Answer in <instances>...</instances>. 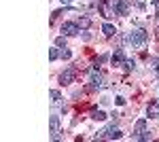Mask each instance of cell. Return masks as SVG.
<instances>
[{"label":"cell","instance_id":"cell-1","mask_svg":"<svg viewBox=\"0 0 159 142\" xmlns=\"http://www.w3.org/2000/svg\"><path fill=\"white\" fill-rule=\"evenodd\" d=\"M125 40H127V43H132V47L140 49V47H144V45L148 43V34L144 32V30H134V32H129V34H127Z\"/></svg>","mask_w":159,"mask_h":142},{"label":"cell","instance_id":"cell-2","mask_svg":"<svg viewBox=\"0 0 159 142\" xmlns=\"http://www.w3.org/2000/svg\"><path fill=\"white\" fill-rule=\"evenodd\" d=\"M110 9L115 15H127L132 9V0H110Z\"/></svg>","mask_w":159,"mask_h":142},{"label":"cell","instance_id":"cell-3","mask_svg":"<svg viewBox=\"0 0 159 142\" xmlns=\"http://www.w3.org/2000/svg\"><path fill=\"white\" fill-rule=\"evenodd\" d=\"M123 136L121 130H117V127H106V130H102L98 134V138H106V140H119Z\"/></svg>","mask_w":159,"mask_h":142},{"label":"cell","instance_id":"cell-4","mask_svg":"<svg viewBox=\"0 0 159 142\" xmlns=\"http://www.w3.org/2000/svg\"><path fill=\"white\" fill-rule=\"evenodd\" d=\"M102 85H104V74H102L98 68H93L91 79H89V87H91V89H100Z\"/></svg>","mask_w":159,"mask_h":142},{"label":"cell","instance_id":"cell-5","mask_svg":"<svg viewBox=\"0 0 159 142\" xmlns=\"http://www.w3.org/2000/svg\"><path fill=\"white\" fill-rule=\"evenodd\" d=\"M79 32H81V28H79V24H76V21H64V24H61V34L76 36Z\"/></svg>","mask_w":159,"mask_h":142},{"label":"cell","instance_id":"cell-6","mask_svg":"<svg viewBox=\"0 0 159 142\" xmlns=\"http://www.w3.org/2000/svg\"><path fill=\"white\" fill-rule=\"evenodd\" d=\"M74 76H76V70H74V68H66V70L60 74V83L61 85H70L74 81Z\"/></svg>","mask_w":159,"mask_h":142},{"label":"cell","instance_id":"cell-7","mask_svg":"<svg viewBox=\"0 0 159 142\" xmlns=\"http://www.w3.org/2000/svg\"><path fill=\"white\" fill-rule=\"evenodd\" d=\"M110 62H112V66H123V62H125V55H123V49H117L112 55H110Z\"/></svg>","mask_w":159,"mask_h":142},{"label":"cell","instance_id":"cell-8","mask_svg":"<svg viewBox=\"0 0 159 142\" xmlns=\"http://www.w3.org/2000/svg\"><path fill=\"white\" fill-rule=\"evenodd\" d=\"M147 115H148V119H159V102H151L148 104Z\"/></svg>","mask_w":159,"mask_h":142},{"label":"cell","instance_id":"cell-9","mask_svg":"<svg viewBox=\"0 0 159 142\" xmlns=\"http://www.w3.org/2000/svg\"><path fill=\"white\" fill-rule=\"evenodd\" d=\"M147 125H148L147 119H138V121H136V125H134V136H136V134H142V131H147Z\"/></svg>","mask_w":159,"mask_h":142},{"label":"cell","instance_id":"cell-10","mask_svg":"<svg viewBox=\"0 0 159 142\" xmlns=\"http://www.w3.org/2000/svg\"><path fill=\"white\" fill-rule=\"evenodd\" d=\"M102 32H104V36H108V38H112V36L117 34V28L112 24H104L102 25Z\"/></svg>","mask_w":159,"mask_h":142},{"label":"cell","instance_id":"cell-11","mask_svg":"<svg viewBox=\"0 0 159 142\" xmlns=\"http://www.w3.org/2000/svg\"><path fill=\"white\" fill-rule=\"evenodd\" d=\"M76 24H79V28H83V30H87V28H89V25H91V19H89V17H87V15H81V17H79V21H76Z\"/></svg>","mask_w":159,"mask_h":142},{"label":"cell","instance_id":"cell-12","mask_svg":"<svg viewBox=\"0 0 159 142\" xmlns=\"http://www.w3.org/2000/svg\"><path fill=\"white\" fill-rule=\"evenodd\" d=\"M91 119L93 121H106V112L104 110H93L91 112Z\"/></svg>","mask_w":159,"mask_h":142},{"label":"cell","instance_id":"cell-13","mask_svg":"<svg viewBox=\"0 0 159 142\" xmlns=\"http://www.w3.org/2000/svg\"><path fill=\"white\" fill-rule=\"evenodd\" d=\"M60 53H61V51H60V47L55 45L53 49H49V59H51V62H55V59L60 57Z\"/></svg>","mask_w":159,"mask_h":142},{"label":"cell","instance_id":"cell-14","mask_svg":"<svg viewBox=\"0 0 159 142\" xmlns=\"http://www.w3.org/2000/svg\"><path fill=\"white\" fill-rule=\"evenodd\" d=\"M123 68H125L127 72H132V70L136 68V62H134V59H129V57H125V62H123Z\"/></svg>","mask_w":159,"mask_h":142},{"label":"cell","instance_id":"cell-15","mask_svg":"<svg viewBox=\"0 0 159 142\" xmlns=\"http://www.w3.org/2000/svg\"><path fill=\"white\" fill-rule=\"evenodd\" d=\"M60 57L68 62V59L72 57V51H70V49H66V47H64V49H61V53H60Z\"/></svg>","mask_w":159,"mask_h":142},{"label":"cell","instance_id":"cell-16","mask_svg":"<svg viewBox=\"0 0 159 142\" xmlns=\"http://www.w3.org/2000/svg\"><path fill=\"white\" fill-rule=\"evenodd\" d=\"M51 100H53V102H55V104H60V100H61V95H60V91H57V89H51Z\"/></svg>","mask_w":159,"mask_h":142},{"label":"cell","instance_id":"cell-17","mask_svg":"<svg viewBox=\"0 0 159 142\" xmlns=\"http://www.w3.org/2000/svg\"><path fill=\"white\" fill-rule=\"evenodd\" d=\"M55 45H57V47H66V34L57 36V38H55Z\"/></svg>","mask_w":159,"mask_h":142},{"label":"cell","instance_id":"cell-18","mask_svg":"<svg viewBox=\"0 0 159 142\" xmlns=\"http://www.w3.org/2000/svg\"><path fill=\"white\" fill-rule=\"evenodd\" d=\"M100 102H102V106H108V104H110V95L104 94L102 98H100Z\"/></svg>","mask_w":159,"mask_h":142},{"label":"cell","instance_id":"cell-19","mask_svg":"<svg viewBox=\"0 0 159 142\" xmlns=\"http://www.w3.org/2000/svg\"><path fill=\"white\" fill-rule=\"evenodd\" d=\"M125 102H127V100H125L123 95H119V98L115 100V104H117V106H125Z\"/></svg>","mask_w":159,"mask_h":142},{"label":"cell","instance_id":"cell-20","mask_svg":"<svg viewBox=\"0 0 159 142\" xmlns=\"http://www.w3.org/2000/svg\"><path fill=\"white\" fill-rule=\"evenodd\" d=\"M151 2H153V4H155V7H159V0H151Z\"/></svg>","mask_w":159,"mask_h":142},{"label":"cell","instance_id":"cell-21","mask_svg":"<svg viewBox=\"0 0 159 142\" xmlns=\"http://www.w3.org/2000/svg\"><path fill=\"white\" fill-rule=\"evenodd\" d=\"M60 2H61V4H68V2H70V0H60Z\"/></svg>","mask_w":159,"mask_h":142}]
</instances>
